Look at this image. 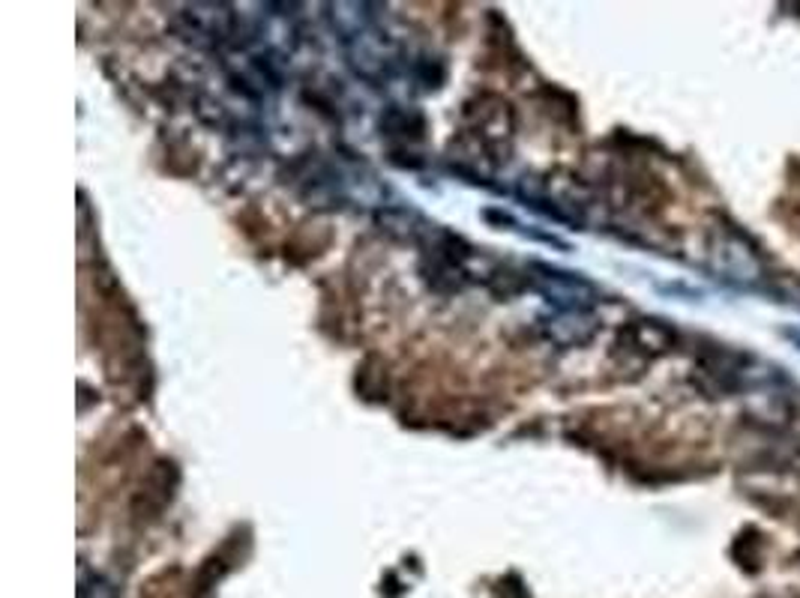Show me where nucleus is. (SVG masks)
I'll return each instance as SVG.
<instances>
[{"mask_svg":"<svg viewBox=\"0 0 800 598\" xmlns=\"http://www.w3.org/2000/svg\"><path fill=\"white\" fill-rule=\"evenodd\" d=\"M627 342L632 351H639L644 356H662L669 354L674 347V333L669 326L657 324V321H639L627 330Z\"/></svg>","mask_w":800,"mask_h":598,"instance_id":"obj_7","label":"nucleus"},{"mask_svg":"<svg viewBox=\"0 0 800 598\" xmlns=\"http://www.w3.org/2000/svg\"><path fill=\"white\" fill-rule=\"evenodd\" d=\"M528 285L537 294H543L554 308H563V312H591L597 300H600L597 287L588 278L549 264H531Z\"/></svg>","mask_w":800,"mask_h":598,"instance_id":"obj_2","label":"nucleus"},{"mask_svg":"<svg viewBox=\"0 0 800 598\" xmlns=\"http://www.w3.org/2000/svg\"><path fill=\"white\" fill-rule=\"evenodd\" d=\"M540 330L552 344L558 347H582L597 335L600 330V321L593 317L591 312H563V308H554L552 314H543L540 317Z\"/></svg>","mask_w":800,"mask_h":598,"instance_id":"obj_3","label":"nucleus"},{"mask_svg":"<svg viewBox=\"0 0 800 598\" xmlns=\"http://www.w3.org/2000/svg\"><path fill=\"white\" fill-rule=\"evenodd\" d=\"M708 255H711V270L720 278L731 285L752 287L764 278V264H761L759 252L752 249L747 236L731 225L713 227L711 243H708Z\"/></svg>","mask_w":800,"mask_h":598,"instance_id":"obj_1","label":"nucleus"},{"mask_svg":"<svg viewBox=\"0 0 800 598\" xmlns=\"http://www.w3.org/2000/svg\"><path fill=\"white\" fill-rule=\"evenodd\" d=\"M782 335H786V338H789V342L794 344V347H798V351H800V330H786V333H782Z\"/></svg>","mask_w":800,"mask_h":598,"instance_id":"obj_9","label":"nucleus"},{"mask_svg":"<svg viewBox=\"0 0 800 598\" xmlns=\"http://www.w3.org/2000/svg\"><path fill=\"white\" fill-rule=\"evenodd\" d=\"M327 21L337 30L342 42H351L366 37L372 30V12L369 3H351V0H339V3H327Z\"/></svg>","mask_w":800,"mask_h":598,"instance_id":"obj_6","label":"nucleus"},{"mask_svg":"<svg viewBox=\"0 0 800 598\" xmlns=\"http://www.w3.org/2000/svg\"><path fill=\"white\" fill-rule=\"evenodd\" d=\"M348 63L363 81H381L390 69V49L372 30L348 45Z\"/></svg>","mask_w":800,"mask_h":598,"instance_id":"obj_4","label":"nucleus"},{"mask_svg":"<svg viewBox=\"0 0 800 598\" xmlns=\"http://www.w3.org/2000/svg\"><path fill=\"white\" fill-rule=\"evenodd\" d=\"M79 598H118V592H114V587H111L106 578H99V575H88V571L81 569Z\"/></svg>","mask_w":800,"mask_h":598,"instance_id":"obj_8","label":"nucleus"},{"mask_svg":"<svg viewBox=\"0 0 800 598\" xmlns=\"http://www.w3.org/2000/svg\"><path fill=\"white\" fill-rule=\"evenodd\" d=\"M187 21L196 33L217 42L231 40L238 30V16L228 3H192L187 7Z\"/></svg>","mask_w":800,"mask_h":598,"instance_id":"obj_5","label":"nucleus"}]
</instances>
